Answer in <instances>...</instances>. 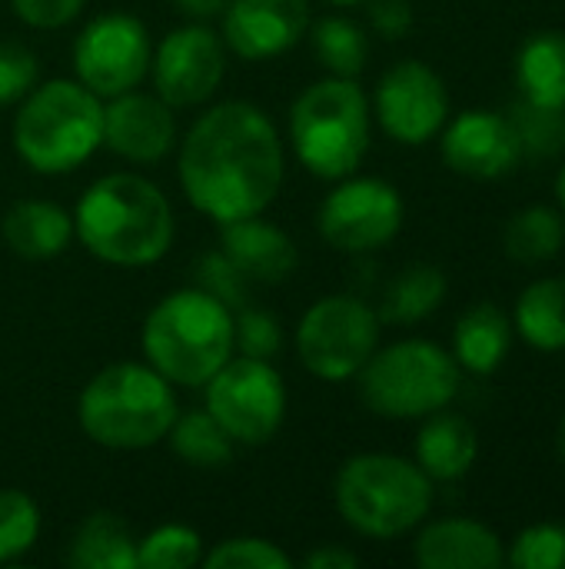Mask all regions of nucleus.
<instances>
[{
    "instance_id": "c03bdc74",
    "label": "nucleus",
    "mask_w": 565,
    "mask_h": 569,
    "mask_svg": "<svg viewBox=\"0 0 565 569\" xmlns=\"http://www.w3.org/2000/svg\"><path fill=\"white\" fill-rule=\"evenodd\" d=\"M559 453H563V460H565V420H563V427H559Z\"/></svg>"
},
{
    "instance_id": "79ce46f5",
    "label": "nucleus",
    "mask_w": 565,
    "mask_h": 569,
    "mask_svg": "<svg viewBox=\"0 0 565 569\" xmlns=\"http://www.w3.org/2000/svg\"><path fill=\"white\" fill-rule=\"evenodd\" d=\"M556 197H559V210H563L565 217V163L563 170H559V180H556Z\"/></svg>"
},
{
    "instance_id": "ddd939ff",
    "label": "nucleus",
    "mask_w": 565,
    "mask_h": 569,
    "mask_svg": "<svg viewBox=\"0 0 565 569\" xmlns=\"http://www.w3.org/2000/svg\"><path fill=\"white\" fill-rule=\"evenodd\" d=\"M373 107L380 127L396 143L423 147L450 120V90L430 63L400 60L380 77Z\"/></svg>"
},
{
    "instance_id": "473e14b6",
    "label": "nucleus",
    "mask_w": 565,
    "mask_h": 569,
    "mask_svg": "<svg viewBox=\"0 0 565 569\" xmlns=\"http://www.w3.org/2000/svg\"><path fill=\"white\" fill-rule=\"evenodd\" d=\"M513 569H565V527L563 523H533L506 550Z\"/></svg>"
},
{
    "instance_id": "e433bc0d",
    "label": "nucleus",
    "mask_w": 565,
    "mask_h": 569,
    "mask_svg": "<svg viewBox=\"0 0 565 569\" xmlns=\"http://www.w3.org/2000/svg\"><path fill=\"white\" fill-rule=\"evenodd\" d=\"M37 83V57L20 43H0V107L23 100Z\"/></svg>"
},
{
    "instance_id": "f03ea898",
    "label": "nucleus",
    "mask_w": 565,
    "mask_h": 569,
    "mask_svg": "<svg viewBox=\"0 0 565 569\" xmlns=\"http://www.w3.org/2000/svg\"><path fill=\"white\" fill-rule=\"evenodd\" d=\"M173 230V207L163 190L127 170L93 180L73 210V233L110 267H150L163 260Z\"/></svg>"
},
{
    "instance_id": "393cba45",
    "label": "nucleus",
    "mask_w": 565,
    "mask_h": 569,
    "mask_svg": "<svg viewBox=\"0 0 565 569\" xmlns=\"http://www.w3.org/2000/svg\"><path fill=\"white\" fill-rule=\"evenodd\" d=\"M67 563L77 569H137V540L120 517L93 513L77 527Z\"/></svg>"
},
{
    "instance_id": "a19ab883",
    "label": "nucleus",
    "mask_w": 565,
    "mask_h": 569,
    "mask_svg": "<svg viewBox=\"0 0 565 569\" xmlns=\"http://www.w3.org/2000/svg\"><path fill=\"white\" fill-rule=\"evenodd\" d=\"M226 3H230V0H173V7H176L183 17L196 20V23L220 17V13L226 10Z\"/></svg>"
},
{
    "instance_id": "c756f323",
    "label": "nucleus",
    "mask_w": 565,
    "mask_h": 569,
    "mask_svg": "<svg viewBox=\"0 0 565 569\" xmlns=\"http://www.w3.org/2000/svg\"><path fill=\"white\" fill-rule=\"evenodd\" d=\"M509 123L516 130L523 160H549L565 153V107H543L519 100L509 107Z\"/></svg>"
},
{
    "instance_id": "bb28decb",
    "label": "nucleus",
    "mask_w": 565,
    "mask_h": 569,
    "mask_svg": "<svg viewBox=\"0 0 565 569\" xmlns=\"http://www.w3.org/2000/svg\"><path fill=\"white\" fill-rule=\"evenodd\" d=\"M565 243V217L563 210L553 207H526L519 213L509 217L506 233H503V247L506 257L523 263V267H539L549 263L553 257H559Z\"/></svg>"
},
{
    "instance_id": "cd10ccee",
    "label": "nucleus",
    "mask_w": 565,
    "mask_h": 569,
    "mask_svg": "<svg viewBox=\"0 0 565 569\" xmlns=\"http://www.w3.org/2000/svg\"><path fill=\"white\" fill-rule=\"evenodd\" d=\"M167 437L173 453L196 470H223L233 460V447H236L230 433L210 417V410L176 413Z\"/></svg>"
},
{
    "instance_id": "b1692460",
    "label": "nucleus",
    "mask_w": 565,
    "mask_h": 569,
    "mask_svg": "<svg viewBox=\"0 0 565 569\" xmlns=\"http://www.w3.org/2000/svg\"><path fill=\"white\" fill-rule=\"evenodd\" d=\"M513 330L543 353L565 350V277H543L519 293Z\"/></svg>"
},
{
    "instance_id": "2f4dec72",
    "label": "nucleus",
    "mask_w": 565,
    "mask_h": 569,
    "mask_svg": "<svg viewBox=\"0 0 565 569\" xmlns=\"http://www.w3.org/2000/svg\"><path fill=\"white\" fill-rule=\"evenodd\" d=\"M40 537V510L23 490H0V563L23 557Z\"/></svg>"
},
{
    "instance_id": "4c0bfd02",
    "label": "nucleus",
    "mask_w": 565,
    "mask_h": 569,
    "mask_svg": "<svg viewBox=\"0 0 565 569\" xmlns=\"http://www.w3.org/2000/svg\"><path fill=\"white\" fill-rule=\"evenodd\" d=\"M10 7L33 30H57L77 20L87 0H10Z\"/></svg>"
},
{
    "instance_id": "5701e85b",
    "label": "nucleus",
    "mask_w": 565,
    "mask_h": 569,
    "mask_svg": "<svg viewBox=\"0 0 565 569\" xmlns=\"http://www.w3.org/2000/svg\"><path fill=\"white\" fill-rule=\"evenodd\" d=\"M516 87L523 100L565 107V33L539 30L516 53Z\"/></svg>"
},
{
    "instance_id": "39448f33",
    "label": "nucleus",
    "mask_w": 565,
    "mask_h": 569,
    "mask_svg": "<svg viewBox=\"0 0 565 569\" xmlns=\"http://www.w3.org/2000/svg\"><path fill=\"white\" fill-rule=\"evenodd\" d=\"M103 147V100L80 80L33 87L13 117L17 157L43 173H70Z\"/></svg>"
},
{
    "instance_id": "423d86ee",
    "label": "nucleus",
    "mask_w": 565,
    "mask_h": 569,
    "mask_svg": "<svg viewBox=\"0 0 565 569\" xmlns=\"http://www.w3.org/2000/svg\"><path fill=\"white\" fill-rule=\"evenodd\" d=\"M370 97L356 77L310 83L290 107V143L296 160L320 180L360 170L370 150Z\"/></svg>"
},
{
    "instance_id": "9d476101",
    "label": "nucleus",
    "mask_w": 565,
    "mask_h": 569,
    "mask_svg": "<svg viewBox=\"0 0 565 569\" xmlns=\"http://www.w3.org/2000/svg\"><path fill=\"white\" fill-rule=\"evenodd\" d=\"M206 410L233 443H270L286 417V387L270 360L230 357L206 383Z\"/></svg>"
},
{
    "instance_id": "f3484780",
    "label": "nucleus",
    "mask_w": 565,
    "mask_h": 569,
    "mask_svg": "<svg viewBox=\"0 0 565 569\" xmlns=\"http://www.w3.org/2000/svg\"><path fill=\"white\" fill-rule=\"evenodd\" d=\"M176 143L173 107L157 93L127 90L103 103V147L130 163H157Z\"/></svg>"
},
{
    "instance_id": "a878e982",
    "label": "nucleus",
    "mask_w": 565,
    "mask_h": 569,
    "mask_svg": "<svg viewBox=\"0 0 565 569\" xmlns=\"http://www.w3.org/2000/svg\"><path fill=\"white\" fill-rule=\"evenodd\" d=\"M446 273L433 263H413L406 270H400L380 303V320L383 323H420L430 313L440 310V303L446 300Z\"/></svg>"
},
{
    "instance_id": "20e7f679",
    "label": "nucleus",
    "mask_w": 565,
    "mask_h": 569,
    "mask_svg": "<svg viewBox=\"0 0 565 569\" xmlns=\"http://www.w3.org/2000/svg\"><path fill=\"white\" fill-rule=\"evenodd\" d=\"M176 393L150 363H110L77 400L80 430L107 450L157 447L176 420Z\"/></svg>"
},
{
    "instance_id": "9b49d317",
    "label": "nucleus",
    "mask_w": 565,
    "mask_h": 569,
    "mask_svg": "<svg viewBox=\"0 0 565 569\" xmlns=\"http://www.w3.org/2000/svg\"><path fill=\"white\" fill-rule=\"evenodd\" d=\"M403 197L380 177H343L316 210L320 237L340 253H373L403 230Z\"/></svg>"
},
{
    "instance_id": "2eb2a0df",
    "label": "nucleus",
    "mask_w": 565,
    "mask_h": 569,
    "mask_svg": "<svg viewBox=\"0 0 565 569\" xmlns=\"http://www.w3.org/2000/svg\"><path fill=\"white\" fill-rule=\"evenodd\" d=\"M440 133V153L446 167L470 180L509 177L523 160L509 117L496 110H463L460 117L446 120Z\"/></svg>"
},
{
    "instance_id": "0eeeda50",
    "label": "nucleus",
    "mask_w": 565,
    "mask_h": 569,
    "mask_svg": "<svg viewBox=\"0 0 565 569\" xmlns=\"http://www.w3.org/2000/svg\"><path fill=\"white\" fill-rule=\"evenodd\" d=\"M346 527L370 540H396L416 530L433 510V480L416 460L396 453L350 457L333 487Z\"/></svg>"
},
{
    "instance_id": "6e6552de",
    "label": "nucleus",
    "mask_w": 565,
    "mask_h": 569,
    "mask_svg": "<svg viewBox=\"0 0 565 569\" xmlns=\"http://www.w3.org/2000/svg\"><path fill=\"white\" fill-rule=\"evenodd\" d=\"M356 377L363 403L383 420H423L446 410L463 387L456 357L433 340H400L383 350L376 347Z\"/></svg>"
},
{
    "instance_id": "aec40b11",
    "label": "nucleus",
    "mask_w": 565,
    "mask_h": 569,
    "mask_svg": "<svg viewBox=\"0 0 565 569\" xmlns=\"http://www.w3.org/2000/svg\"><path fill=\"white\" fill-rule=\"evenodd\" d=\"M423 430L416 437V463L420 470L433 480V483H453L463 480L476 457H480V437L476 427L460 417V413H446L436 410L430 417H423Z\"/></svg>"
},
{
    "instance_id": "37998d69",
    "label": "nucleus",
    "mask_w": 565,
    "mask_h": 569,
    "mask_svg": "<svg viewBox=\"0 0 565 569\" xmlns=\"http://www.w3.org/2000/svg\"><path fill=\"white\" fill-rule=\"evenodd\" d=\"M326 3H333V7H356V3H366V0H326Z\"/></svg>"
},
{
    "instance_id": "7ed1b4c3",
    "label": "nucleus",
    "mask_w": 565,
    "mask_h": 569,
    "mask_svg": "<svg viewBox=\"0 0 565 569\" xmlns=\"http://www.w3.org/2000/svg\"><path fill=\"white\" fill-rule=\"evenodd\" d=\"M147 363L176 387H203L236 350L233 310L200 287L163 297L143 320Z\"/></svg>"
},
{
    "instance_id": "f257e3e1",
    "label": "nucleus",
    "mask_w": 565,
    "mask_h": 569,
    "mask_svg": "<svg viewBox=\"0 0 565 569\" xmlns=\"http://www.w3.org/2000/svg\"><path fill=\"white\" fill-rule=\"evenodd\" d=\"M283 170L273 120L246 100H223L200 113L176 157L186 200L216 223L263 213L283 187Z\"/></svg>"
},
{
    "instance_id": "f8f14e48",
    "label": "nucleus",
    "mask_w": 565,
    "mask_h": 569,
    "mask_svg": "<svg viewBox=\"0 0 565 569\" xmlns=\"http://www.w3.org/2000/svg\"><path fill=\"white\" fill-rule=\"evenodd\" d=\"M150 33L133 13L113 10L93 17L73 40V73L100 100L137 90L150 73Z\"/></svg>"
},
{
    "instance_id": "c85d7f7f",
    "label": "nucleus",
    "mask_w": 565,
    "mask_h": 569,
    "mask_svg": "<svg viewBox=\"0 0 565 569\" xmlns=\"http://www.w3.org/2000/svg\"><path fill=\"white\" fill-rule=\"evenodd\" d=\"M313 53L330 77H360L370 60V40L360 23L346 17H323L310 30Z\"/></svg>"
},
{
    "instance_id": "7c9ffc66",
    "label": "nucleus",
    "mask_w": 565,
    "mask_h": 569,
    "mask_svg": "<svg viewBox=\"0 0 565 569\" xmlns=\"http://www.w3.org/2000/svg\"><path fill=\"white\" fill-rule=\"evenodd\" d=\"M203 563V540L183 523H163L137 543L140 569H193Z\"/></svg>"
},
{
    "instance_id": "4be33fe9",
    "label": "nucleus",
    "mask_w": 565,
    "mask_h": 569,
    "mask_svg": "<svg viewBox=\"0 0 565 569\" xmlns=\"http://www.w3.org/2000/svg\"><path fill=\"white\" fill-rule=\"evenodd\" d=\"M73 237V217L50 200H20L3 217V240L20 260H53Z\"/></svg>"
},
{
    "instance_id": "dca6fc26",
    "label": "nucleus",
    "mask_w": 565,
    "mask_h": 569,
    "mask_svg": "<svg viewBox=\"0 0 565 569\" xmlns=\"http://www.w3.org/2000/svg\"><path fill=\"white\" fill-rule=\"evenodd\" d=\"M223 47L243 60H270L296 47L310 30V0H230Z\"/></svg>"
},
{
    "instance_id": "a211bd4d",
    "label": "nucleus",
    "mask_w": 565,
    "mask_h": 569,
    "mask_svg": "<svg viewBox=\"0 0 565 569\" xmlns=\"http://www.w3.org/2000/svg\"><path fill=\"white\" fill-rule=\"evenodd\" d=\"M413 560L423 569H500L506 563V543L480 520L450 517L420 530Z\"/></svg>"
},
{
    "instance_id": "f704fd0d",
    "label": "nucleus",
    "mask_w": 565,
    "mask_h": 569,
    "mask_svg": "<svg viewBox=\"0 0 565 569\" xmlns=\"http://www.w3.org/2000/svg\"><path fill=\"white\" fill-rule=\"evenodd\" d=\"M233 343L243 357L273 360L283 350V327L276 317L243 307L240 313H233Z\"/></svg>"
},
{
    "instance_id": "412c9836",
    "label": "nucleus",
    "mask_w": 565,
    "mask_h": 569,
    "mask_svg": "<svg viewBox=\"0 0 565 569\" xmlns=\"http://www.w3.org/2000/svg\"><path fill=\"white\" fill-rule=\"evenodd\" d=\"M513 320L490 300L470 307L453 330V357L473 377L496 373L513 350Z\"/></svg>"
},
{
    "instance_id": "ea45409f",
    "label": "nucleus",
    "mask_w": 565,
    "mask_h": 569,
    "mask_svg": "<svg viewBox=\"0 0 565 569\" xmlns=\"http://www.w3.org/2000/svg\"><path fill=\"white\" fill-rule=\"evenodd\" d=\"M306 569H356L360 567V557L346 547H320L313 550L306 560H303Z\"/></svg>"
},
{
    "instance_id": "58836bf2",
    "label": "nucleus",
    "mask_w": 565,
    "mask_h": 569,
    "mask_svg": "<svg viewBox=\"0 0 565 569\" xmlns=\"http://www.w3.org/2000/svg\"><path fill=\"white\" fill-rule=\"evenodd\" d=\"M370 23L386 40H403L413 30V3L410 0H366Z\"/></svg>"
},
{
    "instance_id": "c9c22d12",
    "label": "nucleus",
    "mask_w": 565,
    "mask_h": 569,
    "mask_svg": "<svg viewBox=\"0 0 565 569\" xmlns=\"http://www.w3.org/2000/svg\"><path fill=\"white\" fill-rule=\"evenodd\" d=\"M196 277H200V290L213 293L220 303H226L230 310H243V300H246V277L226 260L223 250H213L200 260L196 267Z\"/></svg>"
},
{
    "instance_id": "6ab92c4d",
    "label": "nucleus",
    "mask_w": 565,
    "mask_h": 569,
    "mask_svg": "<svg viewBox=\"0 0 565 569\" xmlns=\"http://www.w3.org/2000/svg\"><path fill=\"white\" fill-rule=\"evenodd\" d=\"M220 227H223L220 250L250 283H283L296 270L300 263L296 243L290 240L286 230L263 220L260 213Z\"/></svg>"
},
{
    "instance_id": "72a5a7b5",
    "label": "nucleus",
    "mask_w": 565,
    "mask_h": 569,
    "mask_svg": "<svg viewBox=\"0 0 565 569\" xmlns=\"http://www.w3.org/2000/svg\"><path fill=\"white\" fill-rule=\"evenodd\" d=\"M206 569H290L293 560L270 540L263 537H233L203 553Z\"/></svg>"
},
{
    "instance_id": "4468645a",
    "label": "nucleus",
    "mask_w": 565,
    "mask_h": 569,
    "mask_svg": "<svg viewBox=\"0 0 565 569\" xmlns=\"http://www.w3.org/2000/svg\"><path fill=\"white\" fill-rule=\"evenodd\" d=\"M226 73L223 37L206 23H183L163 37L150 57L153 90L170 107H200L206 103Z\"/></svg>"
},
{
    "instance_id": "1a4fd4ad",
    "label": "nucleus",
    "mask_w": 565,
    "mask_h": 569,
    "mask_svg": "<svg viewBox=\"0 0 565 569\" xmlns=\"http://www.w3.org/2000/svg\"><path fill=\"white\" fill-rule=\"evenodd\" d=\"M380 313L350 293H333L316 300L296 327L300 363L326 380L343 383L356 377L380 347Z\"/></svg>"
}]
</instances>
